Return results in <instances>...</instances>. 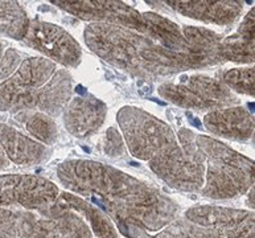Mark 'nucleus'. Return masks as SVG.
Here are the masks:
<instances>
[{
	"instance_id": "f257e3e1",
	"label": "nucleus",
	"mask_w": 255,
	"mask_h": 238,
	"mask_svg": "<svg viewBox=\"0 0 255 238\" xmlns=\"http://www.w3.org/2000/svg\"><path fill=\"white\" fill-rule=\"evenodd\" d=\"M57 177L70 192L98 205L119 232L137 227L156 233L180 215L179 204L159 189L98 161H64Z\"/></svg>"
},
{
	"instance_id": "f03ea898",
	"label": "nucleus",
	"mask_w": 255,
	"mask_h": 238,
	"mask_svg": "<svg viewBox=\"0 0 255 238\" xmlns=\"http://www.w3.org/2000/svg\"><path fill=\"white\" fill-rule=\"evenodd\" d=\"M86 45L111 65L143 80L171 77L188 69L220 64L218 52H179L128 28L92 23L84 32Z\"/></svg>"
},
{
	"instance_id": "7ed1b4c3",
	"label": "nucleus",
	"mask_w": 255,
	"mask_h": 238,
	"mask_svg": "<svg viewBox=\"0 0 255 238\" xmlns=\"http://www.w3.org/2000/svg\"><path fill=\"white\" fill-rule=\"evenodd\" d=\"M117 119L131 155L147 161L164 183L181 192H198L202 188L205 167L184 154L167 123L135 106L121 109Z\"/></svg>"
},
{
	"instance_id": "20e7f679",
	"label": "nucleus",
	"mask_w": 255,
	"mask_h": 238,
	"mask_svg": "<svg viewBox=\"0 0 255 238\" xmlns=\"http://www.w3.org/2000/svg\"><path fill=\"white\" fill-rule=\"evenodd\" d=\"M73 80L53 61L31 57L21 61L11 77L0 84V112H40L58 117L72 100Z\"/></svg>"
},
{
	"instance_id": "39448f33",
	"label": "nucleus",
	"mask_w": 255,
	"mask_h": 238,
	"mask_svg": "<svg viewBox=\"0 0 255 238\" xmlns=\"http://www.w3.org/2000/svg\"><path fill=\"white\" fill-rule=\"evenodd\" d=\"M254 213L217 205H197L157 233L137 227L121 232L127 238H255Z\"/></svg>"
},
{
	"instance_id": "423d86ee",
	"label": "nucleus",
	"mask_w": 255,
	"mask_h": 238,
	"mask_svg": "<svg viewBox=\"0 0 255 238\" xmlns=\"http://www.w3.org/2000/svg\"><path fill=\"white\" fill-rule=\"evenodd\" d=\"M194 146L205 167L200 192L212 200L242 196L254 187V161L217 139L194 134Z\"/></svg>"
},
{
	"instance_id": "0eeeda50",
	"label": "nucleus",
	"mask_w": 255,
	"mask_h": 238,
	"mask_svg": "<svg viewBox=\"0 0 255 238\" xmlns=\"http://www.w3.org/2000/svg\"><path fill=\"white\" fill-rule=\"evenodd\" d=\"M159 96L179 108L191 110H218L238 105V97L222 81L204 74L181 77L179 82H164L157 89Z\"/></svg>"
},
{
	"instance_id": "6e6552de",
	"label": "nucleus",
	"mask_w": 255,
	"mask_h": 238,
	"mask_svg": "<svg viewBox=\"0 0 255 238\" xmlns=\"http://www.w3.org/2000/svg\"><path fill=\"white\" fill-rule=\"evenodd\" d=\"M52 4L85 21L121 25V27L128 28L131 31H135L152 39V29L147 21L145 13L136 11L135 8L123 1H114V0L58 1V0H54Z\"/></svg>"
},
{
	"instance_id": "1a4fd4ad",
	"label": "nucleus",
	"mask_w": 255,
	"mask_h": 238,
	"mask_svg": "<svg viewBox=\"0 0 255 238\" xmlns=\"http://www.w3.org/2000/svg\"><path fill=\"white\" fill-rule=\"evenodd\" d=\"M57 185L34 175L0 176V208H16L37 212L56 201Z\"/></svg>"
},
{
	"instance_id": "9d476101",
	"label": "nucleus",
	"mask_w": 255,
	"mask_h": 238,
	"mask_svg": "<svg viewBox=\"0 0 255 238\" xmlns=\"http://www.w3.org/2000/svg\"><path fill=\"white\" fill-rule=\"evenodd\" d=\"M23 41L28 46L41 52L48 60L66 68H77L81 64V45L70 33L56 24L41 20H29Z\"/></svg>"
},
{
	"instance_id": "9b49d317",
	"label": "nucleus",
	"mask_w": 255,
	"mask_h": 238,
	"mask_svg": "<svg viewBox=\"0 0 255 238\" xmlns=\"http://www.w3.org/2000/svg\"><path fill=\"white\" fill-rule=\"evenodd\" d=\"M20 238H93L88 224L72 211H21Z\"/></svg>"
},
{
	"instance_id": "f8f14e48",
	"label": "nucleus",
	"mask_w": 255,
	"mask_h": 238,
	"mask_svg": "<svg viewBox=\"0 0 255 238\" xmlns=\"http://www.w3.org/2000/svg\"><path fill=\"white\" fill-rule=\"evenodd\" d=\"M107 108L102 101L86 94L69 101L64 110L66 130L77 138H88L102 127Z\"/></svg>"
},
{
	"instance_id": "ddd939ff",
	"label": "nucleus",
	"mask_w": 255,
	"mask_h": 238,
	"mask_svg": "<svg viewBox=\"0 0 255 238\" xmlns=\"http://www.w3.org/2000/svg\"><path fill=\"white\" fill-rule=\"evenodd\" d=\"M204 123L212 134L229 140L245 143L254 135V118L242 106L213 110L206 114Z\"/></svg>"
},
{
	"instance_id": "4468645a",
	"label": "nucleus",
	"mask_w": 255,
	"mask_h": 238,
	"mask_svg": "<svg viewBox=\"0 0 255 238\" xmlns=\"http://www.w3.org/2000/svg\"><path fill=\"white\" fill-rule=\"evenodd\" d=\"M167 4L173 11L191 19L200 20L204 23L217 24V25H230L234 24L241 16L244 3L242 1H181L169 0L161 1Z\"/></svg>"
},
{
	"instance_id": "2eb2a0df",
	"label": "nucleus",
	"mask_w": 255,
	"mask_h": 238,
	"mask_svg": "<svg viewBox=\"0 0 255 238\" xmlns=\"http://www.w3.org/2000/svg\"><path fill=\"white\" fill-rule=\"evenodd\" d=\"M60 211H72L77 213L85 223L89 224L92 233H94L98 238H118V232L115 229L113 221L99 208L82 197H78L74 193H60L52 205L44 208L41 211H37V213H41V212L52 213V212Z\"/></svg>"
},
{
	"instance_id": "dca6fc26",
	"label": "nucleus",
	"mask_w": 255,
	"mask_h": 238,
	"mask_svg": "<svg viewBox=\"0 0 255 238\" xmlns=\"http://www.w3.org/2000/svg\"><path fill=\"white\" fill-rule=\"evenodd\" d=\"M0 148L11 163L19 167L37 165L50 155L48 147L3 123H0Z\"/></svg>"
},
{
	"instance_id": "f3484780",
	"label": "nucleus",
	"mask_w": 255,
	"mask_h": 238,
	"mask_svg": "<svg viewBox=\"0 0 255 238\" xmlns=\"http://www.w3.org/2000/svg\"><path fill=\"white\" fill-rule=\"evenodd\" d=\"M254 8L250 9L236 33L221 40L218 45V56L222 62H254Z\"/></svg>"
},
{
	"instance_id": "a211bd4d",
	"label": "nucleus",
	"mask_w": 255,
	"mask_h": 238,
	"mask_svg": "<svg viewBox=\"0 0 255 238\" xmlns=\"http://www.w3.org/2000/svg\"><path fill=\"white\" fill-rule=\"evenodd\" d=\"M29 17L17 1H0V35L23 40L27 33Z\"/></svg>"
},
{
	"instance_id": "6ab92c4d",
	"label": "nucleus",
	"mask_w": 255,
	"mask_h": 238,
	"mask_svg": "<svg viewBox=\"0 0 255 238\" xmlns=\"http://www.w3.org/2000/svg\"><path fill=\"white\" fill-rule=\"evenodd\" d=\"M16 118L24 123L28 132L37 139V142L50 146L57 140V124L49 116L40 112H28L20 113Z\"/></svg>"
},
{
	"instance_id": "aec40b11",
	"label": "nucleus",
	"mask_w": 255,
	"mask_h": 238,
	"mask_svg": "<svg viewBox=\"0 0 255 238\" xmlns=\"http://www.w3.org/2000/svg\"><path fill=\"white\" fill-rule=\"evenodd\" d=\"M222 82L230 90L254 97V66L229 70L224 74Z\"/></svg>"
},
{
	"instance_id": "412c9836",
	"label": "nucleus",
	"mask_w": 255,
	"mask_h": 238,
	"mask_svg": "<svg viewBox=\"0 0 255 238\" xmlns=\"http://www.w3.org/2000/svg\"><path fill=\"white\" fill-rule=\"evenodd\" d=\"M21 211L16 208H0V238H20Z\"/></svg>"
},
{
	"instance_id": "4be33fe9",
	"label": "nucleus",
	"mask_w": 255,
	"mask_h": 238,
	"mask_svg": "<svg viewBox=\"0 0 255 238\" xmlns=\"http://www.w3.org/2000/svg\"><path fill=\"white\" fill-rule=\"evenodd\" d=\"M103 150H105L106 155H109L111 158H118V156H122L125 154V150H126L125 140H123L122 135L119 134L118 130L114 127H110L106 131Z\"/></svg>"
},
{
	"instance_id": "5701e85b",
	"label": "nucleus",
	"mask_w": 255,
	"mask_h": 238,
	"mask_svg": "<svg viewBox=\"0 0 255 238\" xmlns=\"http://www.w3.org/2000/svg\"><path fill=\"white\" fill-rule=\"evenodd\" d=\"M21 64V56L15 49H8L0 60V80H7Z\"/></svg>"
},
{
	"instance_id": "b1692460",
	"label": "nucleus",
	"mask_w": 255,
	"mask_h": 238,
	"mask_svg": "<svg viewBox=\"0 0 255 238\" xmlns=\"http://www.w3.org/2000/svg\"><path fill=\"white\" fill-rule=\"evenodd\" d=\"M11 168V161L9 159L5 156V154L3 152V150L0 148V171H4V169Z\"/></svg>"
},
{
	"instance_id": "393cba45",
	"label": "nucleus",
	"mask_w": 255,
	"mask_h": 238,
	"mask_svg": "<svg viewBox=\"0 0 255 238\" xmlns=\"http://www.w3.org/2000/svg\"><path fill=\"white\" fill-rule=\"evenodd\" d=\"M248 207L253 208L254 209V187L249 189L248 193Z\"/></svg>"
},
{
	"instance_id": "a878e982",
	"label": "nucleus",
	"mask_w": 255,
	"mask_h": 238,
	"mask_svg": "<svg viewBox=\"0 0 255 238\" xmlns=\"http://www.w3.org/2000/svg\"><path fill=\"white\" fill-rule=\"evenodd\" d=\"M1 53H3V45H1V42H0V60H1Z\"/></svg>"
}]
</instances>
